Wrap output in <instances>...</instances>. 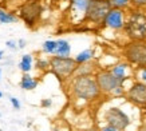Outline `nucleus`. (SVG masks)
I'll list each match as a JSON object with an SVG mask.
<instances>
[{"label": "nucleus", "instance_id": "1", "mask_svg": "<svg viewBox=\"0 0 146 131\" xmlns=\"http://www.w3.org/2000/svg\"><path fill=\"white\" fill-rule=\"evenodd\" d=\"M71 91L75 98L84 99V101L94 99L99 95L97 82L90 75H78L76 78H74L71 83Z\"/></svg>", "mask_w": 146, "mask_h": 131}, {"label": "nucleus", "instance_id": "2", "mask_svg": "<svg viewBox=\"0 0 146 131\" xmlns=\"http://www.w3.org/2000/svg\"><path fill=\"white\" fill-rule=\"evenodd\" d=\"M50 68L52 71L55 76L59 80H66L70 76L74 75V72H76L78 68V63L75 62V59H71L70 56L67 58H60V56H52L48 62Z\"/></svg>", "mask_w": 146, "mask_h": 131}, {"label": "nucleus", "instance_id": "3", "mask_svg": "<svg viewBox=\"0 0 146 131\" xmlns=\"http://www.w3.org/2000/svg\"><path fill=\"white\" fill-rule=\"evenodd\" d=\"M110 7L111 5L109 0H91L84 18L90 22L99 23L102 20H105L106 15L110 11Z\"/></svg>", "mask_w": 146, "mask_h": 131}, {"label": "nucleus", "instance_id": "4", "mask_svg": "<svg viewBox=\"0 0 146 131\" xmlns=\"http://www.w3.org/2000/svg\"><path fill=\"white\" fill-rule=\"evenodd\" d=\"M126 31L137 40L146 38V16L142 13H133L126 24Z\"/></svg>", "mask_w": 146, "mask_h": 131}, {"label": "nucleus", "instance_id": "5", "mask_svg": "<svg viewBox=\"0 0 146 131\" xmlns=\"http://www.w3.org/2000/svg\"><path fill=\"white\" fill-rule=\"evenodd\" d=\"M19 13H20V18L26 22V24L34 26L42 13V5L38 0H30V1H26L24 4H22Z\"/></svg>", "mask_w": 146, "mask_h": 131}, {"label": "nucleus", "instance_id": "6", "mask_svg": "<svg viewBox=\"0 0 146 131\" xmlns=\"http://www.w3.org/2000/svg\"><path fill=\"white\" fill-rule=\"evenodd\" d=\"M105 118H106V122L109 123V126L114 127L115 130H125L130 123V119L127 115L117 107H111L107 110Z\"/></svg>", "mask_w": 146, "mask_h": 131}, {"label": "nucleus", "instance_id": "7", "mask_svg": "<svg viewBox=\"0 0 146 131\" xmlns=\"http://www.w3.org/2000/svg\"><path fill=\"white\" fill-rule=\"evenodd\" d=\"M125 56L131 63L146 66V44L131 43L125 48Z\"/></svg>", "mask_w": 146, "mask_h": 131}, {"label": "nucleus", "instance_id": "8", "mask_svg": "<svg viewBox=\"0 0 146 131\" xmlns=\"http://www.w3.org/2000/svg\"><path fill=\"white\" fill-rule=\"evenodd\" d=\"M95 82L98 84L99 91H105V92H110L114 91L117 87H119L122 80L117 79L114 75L109 72V71H102L99 74H97V79Z\"/></svg>", "mask_w": 146, "mask_h": 131}, {"label": "nucleus", "instance_id": "9", "mask_svg": "<svg viewBox=\"0 0 146 131\" xmlns=\"http://www.w3.org/2000/svg\"><path fill=\"white\" fill-rule=\"evenodd\" d=\"M129 98L138 105H146V84L134 83L129 90Z\"/></svg>", "mask_w": 146, "mask_h": 131}, {"label": "nucleus", "instance_id": "10", "mask_svg": "<svg viewBox=\"0 0 146 131\" xmlns=\"http://www.w3.org/2000/svg\"><path fill=\"white\" fill-rule=\"evenodd\" d=\"M105 23L110 28H121L123 26V15L119 9H110L105 18Z\"/></svg>", "mask_w": 146, "mask_h": 131}, {"label": "nucleus", "instance_id": "11", "mask_svg": "<svg viewBox=\"0 0 146 131\" xmlns=\"http://www.w3.org/2000/svg\"><path fill=\"white\" fill-rule=\"evenodd\" d=\"M71 52V46L68 44V42L64 39H60L56 42V48H55V56H60V58H67L70 56Z\"/></svg>", "mask_w": 146, "mask_h": 131}, {"label": "nucleus", "instance_id": "12", "mask_svg": "<svg viewBox=\"0 0 146 131\" xmlns=\"http://www.w3.org/2000/svg\"><path fill=\"white\" fill-rule=\"evenodd\" d=\"M91 0H71V9L74 13H84L89 8Z\"/></svg>", "mask_w": 146, "mask_h": 131}, {"label": "nucleus", "instance_id": "13", "mask_svg": "<svg viewBox=\"0 0 146 131\" xmlns=\"http://www.w3.org/2000/svg\"><path fill=\"white\" fill-rule=\"evenodd\" d=\"M36 86H38V80L36 79H34L31 75H28V74L23 75L22 80H20V87L23 90H34Z\"/></svg>", "mask_w": 146, "mask_h": 131}, {"label": "nucleus", "instance_id": "14", "mask_svg": "<svg viewBox=\"0 0 146 131\" xmlns=\"http://www.w3.org/2000/svg\"><path fill=\"white\" fill-rule=\"evenodd\" d=\"M19 68L23 71V72H30L32 68V56L31 55H23L22 60L19 63Z\"/></svg>", "mask_w": 146, "mask_h": 131}, {"label": "nucleus", "instance_id": "15", "mask_svg": "<svg viewBox=\"0 0 146 131\" xmlns=\"http://www.w3.org/2000/svg\"><path fill=\"white\" fill-rule=\"evenodd\" d=\"M91 58H93V51H91V50H84V51H82V52H79L76 55L75 62L78 64H84V63H87Z\"/></svg>", "mask_w": 146, "mask_h": 131}, {"label": "nucleus", "instance_id": "16", "mask_svg": "<svg viewBox=\"0 0 146 131\" xmlns=\"http://www.w3.org/2000/svg\"><path fill=\"white\" fill-rule=\"evenodd\" d=\"M13 22H16V16H15V15L0 9V23L8 24V23H13Z\"/></svg>", "mask_w": 146, "mask_h": 131}, {"label": "nucleus", "instance_id": "17", "mask_svg": "<svg viewBox=\"0 0 146 131\" xmlns=\"http://www.w3.org/2000/svg\"><path fill=\"white\" fill-rule=\"evenodd\" d=\"M125 70H126V64H118V66H115L114 68H113L111 74L114 75L117 79L123 80V78H125Z\"/></svg>", "mask_w": 146, "mask_h": 131}, {"label": "nucleus", "instance_id": "18", "mask_svg": "<svg viewBox=\"0 0 146 131\" xmlns=\"http://www.w3.org/2000/svg\"><path fill=\"white\" fill-rule=\"evenodd\" d=\"M55 48H56V42H54V40H47L43 43V51L46 54H54Z\"/></svg>", "mask_w": 146, "mask_h": 131}, {"label": "nucleus", "instance_id": "19", "mask_svg": "<svg viewBox=\"0 0 146 131\" xmlns=\"http://www.w3.org/2000/svg\"><path fill=\"white\" fill-rule=\"evenodd\" d=\"M109 1H110V5L117 7V8H119V7H125V5L129 3V0H109Z\"/></svg>", "mask_w": 146, "mask_h": 131}, {"label": "nucleus", "instance_id": "20", "mask_svg": "<svg viewBox=\"0 0 146 131\" xmlns=\"http://www.w3.org/2000/svg\"><path fill=\"white\" fill-rule=\"evenodd\" d=\"M9 101H11V103H12V106H13V109H16V110H19L20 109V102L16 99V98H9Z\"/></svg>", "mask_w": 146, "mask_h": 131}, {"label": "nucleus", "instance_id": "21", "mask_svg": "<svg viewBox=\"0 0 146 131\" xmlns=\"http://www.w3.org/2000/svg\"><path fill=\"white\" fill-rule=\"evenodd\" d=\"M38 67H39V68H48L50 67V64H48V62H46V60H39L38 62Z\"/></svg>", "mask_w": 146, "mask_h": 131}, {"label": "nucleus", "instance_id": "22", "mask_svg": "<svg viewBox=\"0 0 146 131\" xmlns=\"http://www.w3.org/2000/svg\"><path fill=\"white\" fill-rule=\"evenodd\" d=\"M5 44H7V47H8V48H12V50H15V48H16V43H15V42H12V40H8Z\"/></svg>", "mask_w": 146, "mask_h": 131}, {"label": "nucleus", "instance_id": "23", "mask_svg": "<svg viewBox=\"0 0 146 131\" xmlns=\"http://www.w3.org/2000/svg\"><path fill=\"white\" fill-rule=\"evenodd\" d=\"M42 106L43 107H50L51 106V99H43L42 101Z\"/></svg>", "mask_w": 146, "mask_h": 131}, {"label": "nucleus", "instance_id": "24", "mask_svg": "<svg viewBox=\"0 0 146 131\" xmlns=\"http://www.w3.org/2000/svg\"><path fill=\"white\" fill-rule=\"evenodd\" d=\"M102 131H118V130H115L114 127H111V126H107V127H103Z\"/></svg>", "mask_w": 146, "mask_h": 131}, {"label": "nucleus", "instance_id": "25", "mask_svg": "<svg viewBox=\"0 0 146 131\" xmlns=\"http://www.w3.org/2000/svg\"><path fill=\"white\" fill-rule=\"evenodd\" d=\"M24 47H26V40L20 39L19 40V48H24Z\"/></svg>", "mask_w": 146, "mask_h": 131}, {"label": "nucleus", "instance_id": "26", "mask_svg": "<svg viewBox=\"0 0 146 131\" xmlns=\"http://www.w3.org/2000/svg\"><path fill=\"white\" fill-rule=\"evenodd\" d=\"M134 4H146V0H133Z\"/></svg>", "mask_w": 146, "mask_h": 131}, {"label": "nucleus", "instance_id": "27", "mask_svg": "<svg viewBox=\"0 0 146 131\" xmlns=\"http://www.w3.org/2000/svg\"><path fill=\"white\" fill-rule=\"evenodd\" d=\"M141 76H142V79H143V80H145V82H146V68H145V70H143V71H142Z\"/></svg>", "mask_w": 146, "mask_h": 131}, {"label": "nucleus", "instance_id": "28", "mask_svg": "<svg viewBox=\"0 0 146 131\" xmlns=\"http://www.w3.org/2000/svg\"><path fill=\"white\" fill-rule=\"evenodd\" d=\"M3 55H4V54H3V51H0V60L3 59Z\"/></svg>", "mask_w": 146, "mask_h": 131}, {"label": "nucleus", "instance_id": "29", "mask_svg": "<svg viewBox=\"0 0 146 131\" xmlns=\"http://www.w3.org/2000/svg\"><path fill=\"white\" fill-rule=\"evenodd\" d=\"M1 96H3V92H0V98H1Z\"/></svg>", "mask_w": 146, "mask_h": 131}, {"label": "nucleus", "instance_id": "30", "mask_svg": "<svg viewBox=\"0 0 146 131\" xmlns=\"http://www.w3.org/2000/svg\"><path fill=\"white\" fill-rule=\"evenodd\" d=\"M20 1H30V0H20Z\"/></svg>", "mask_w": 146, "mask_h": 131}, {"label": "nucleus", "instance_id": "31", "mask_svg": "<svg viewBox=\"0 0 146 131\" xmlns=\"http://www.w3.org/2000/svg\"><path fill=\"white\" fill-rule=\"evenodd\" d=\"M3 1H5V0H0V3H3Z\"/></svg>", "mask_w": 146, "mask_h": 131}, {"label": "nucleus", "instance_id": "32", "mask_svg": "<svg viewBox=\"0 0 146 131\" xmlns=\"http://www.w3.org/2000/svg\"><path fill=\"white\" fill-rule=\"evenodd\" d=\"M0 76H1V68H0Z\"/></svg>", "mask_w": 146, "mask_h": 131}, {"label": "nucleus", "instance_id": "33", "mask_svg": "<svg viewBox=\"0 0 146 131\" xmlns=\"http://www.w3.org/2000/svg\"><path fill=\"white\" fill-rule=\"evenodd\" d=\"M52 131H58V130H52Z\"/></svg>", "mask_w": 146, "mask_h": 131}]
</instances>
